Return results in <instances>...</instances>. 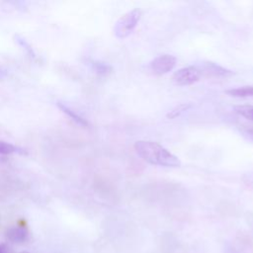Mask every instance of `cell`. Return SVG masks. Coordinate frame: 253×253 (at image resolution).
<instances>
[{
    "label": "cell",
    "mask_w": 253,
    "mask_h": 253,
    "mask_svg": "<svg viewBox=\"0 0 253 253\" xmlns=\"http://www.w3.org/2000/svg\"><path fill=\"white\" fill-rule=\"evenodd\" d=\"M6 160V158H4V157H0V162H4Z\"/></svg>",
    "instance_id": "cell-17"
},
{
    "label": "cell",
    "mask_w": 253,
    "mask_h": 253,
    "mask_svg": "<svg viewBox=\"0 0 253 253\" xmlns=\"http://www.w3.org/2000/svg\"><path fill=\"white\" fill-rule=\"evenodd\" d=\"M8 75H9L8 69L0 64V81L5 80L8 77Z\"/></svg>",
    "instance_id": "cell-14"
},
{
    "label": "cell",
    "mask_w": 253,
    "mask_h": 253,
    "mask_svg": "<svg viewBox=\"0 0 253 253\" xmlns=\"http://www.w3.org/2000/svg\"><path fill=\"white\" fill-rule=\"evenodd\" d=\"M14 41H15V42L26 52V54H27L30 58L36 59L37 54H36L35 49L33 48V46L31 45V43H30L24 37H22V36L19 35V34H16V35H14Z\"/></svg>",
    "instance_id": "cell-9"
},
{
    "label": "cell",
    "mask_w": 253,
    "mask_h": 253,
    "mask_svg": "<svg viewBox=\"0 0 253 253\" xmlns=\"http://www.w3.org/2000/svg\"><path fill=\"white\" fill-rule=\"evenodd\" d=\"M20 253H29V252H27V251H22V252H20Z\"/></svg>",
    "instance_id": "cell-18"
},
{
    "label": "cell",
    "mask_w": 253,
    "mask_h": 253,
    "mask_svg": "<svg viewBox=\"0 0 253 253\" xmlns=\"http://www.w3.org/2000/svg\"><path fill=\"white\" fill-rule=\"evenodd\" d=\"M135 152L149 164L176 168L181 166L180 159L158 142L152 140H137L133 144Z\"/></svg>",
    "instance_id": "cell-1"
},
{
    "label": "cell",
    "mask_w": 253,
    "mask_h": 253,
    "mask_svg": "<svg viewBox=\"0 0 253 253\" xmlns=\"http://www.w3.org/2000/svg\"><path fill=\"white\" fill-rule=\"evenodd\" d=\"M228 96L235 98H249L253 97V85L241 86L237 88H231L225 91Z\"/></svg>",
    "instance_id": "cell-8"
},
{
    "label": "cell",
    "mask_w": 253,
    "mask_h": 253,
    "mask_svg": "<svg viewBox=\"0 0 253 253\" xmlns=\"http://www.w3.org/2000/svg\"><path fill=\"white\" fill-rule=\"evenodd\" d=\"M191 108H192V104H190V103L179 104L178 106L173 108L171 111H169V113L167 114V118L168 119H175V118L181 116L183 113H185L186 111H188Z\"/></svg>",
    "instance_id": "cell-13"
},
{
    "label": "cell",
    "mask_w": 253,
    "mask_h": 253,
    "mask_svg": "<svg viewBox=\"0 0 253 253\" xmlns=\"http://www.w3.org/2000/svg\"><path fill=\"white\" fill-rule=\"evenodd\" d=\"M91 67L93 69V71L101 76H105L108 75L109 73H111L112 71V66L109 65L106 62L103 61H98V60H93L91 61Z\"/></svg>",
    "instance_id": "cell-10"
},
{
    "label": "cell",
    "mask_w": 253,
    "mask_h": 253,
    "mask_svg": "<svg viewBox=\"0 0 253 253\" xmlns=\"http://www.w3.org/2000/svg\"><path fill=\"white\" fill-rule=\"evenodd\" d=\"M5 236L10 242L21 244L28 240L29 231L25 226H11L6 230Z\"/></svg>",
    "instance_id": "cell-6"
},
{
    "label": "cell",
    "mask_w": 253,
    "mask_h": 253,
    "mask_svg": "<svg viewBox=\"0 0 253 253\" xmlns=\"http://www.w3.org/2000/svg\"><path fill=\"white\" fill-rule=\"evenodd\" d=\"M56 105L62 113H64L70 120H72L78 126H88V122L82 116H80L78 113H76L73 109H71L69 106H67L65 103L57 102Z\"/></svg>",
    "instance_id": "cell-7"
},
{
    "label": "cell",
    "mask_w": 253,
    "mask_h": 253,
    "mask_svg": "<svg viewBox=\"0 0 253 253\" xmlns=\"http://www.w3.org/2000/svg\"><path fill=\"white\" fill-rule=\"evenodd\" d=\"M201 72V75H205L207 77H228L233 74V72L229 69H226L214 62L207 61L203 62L201 66H197Z\"/></svg>",
    "instance_id": "cell-5"
},
{
    "label": "cell",
    "mask_w": 253,
    "mask_h": 253,
    "mask_svg": "<svg viewBox=\"0 0 253 253\" xmlns=\"http://www.w3.org/2000/svg\"><path fill=\"white\" fill-rule=\"evenodd\" d=\"M141 12L138 9H133L123 15L115 24L114 33L119 39H125L129 36L140 20Z\"/></svg>",
    "instance_id": "cell-2"
},
{
    "label": "cell",
    "mask_w": 253,
    "mask_h": 253,
    "mask_svg": "<svg viewBox=\"0 0 253 253\" xmlns=\"http://www.w3.org/2000/svg\"><path fill=\"white\" fill-rule=\"evenodd\" d=\"M0 253H14V252L8 244L0 243Z\"/></svg>",
    "instance_id": "cell-15"
},
{
    "label": "cell",
    "mask_w": 253,
    "mask_h": 253,
    "mask_svg": "<svg viewBox=\"0 0 253 253\" xmlns=\"http://www.w3.org/2000/svg\"><path fill=\"white\" fill-rule=\"evenodd\" d=\"M244 134H245L250 140L253 141V128H247V129H245Z\"/></svg>",
    "instance_id": "cell-16"
},
{
    "label": "cell",
    "mask_w": 253,
    "mask_h": 253,
    "mask_svg": "<svg viewBox=\"0 0 253 253\" xmlns=\"http://www.w3.org/2000/svg\"><path fill=\"white\" fill-rule=\"evenodd\" d=\"M22 149H20L19 147L15 146L14 144L12 143H9L7 141H4V140H0V157H4L6 155H9V154H12V153H15V152H22L21 151Z\"/></svg>",
    "instance_id": "cell-11"
},
{
    "label": "cell",
    "mask_w": 253,
    "mask_h": 253,
    "mask_svg": "<svg viewBox=\"0 0 253 253\" xmlns=\"http://www.w3.org/2000/svg\"><path fill=\"white\" fill-rule=\"evenodd\" d=\"M176 57L172 54L164 53L156 56L149 62V69L155 75L166 74L176 65Z\"/></svg>",
    "instance_id": "cell-4"
},
{
    "label": "cell",
    "mask_w": 253,
    "mask_h": 253,
    "mask_svg": "<svg viewBox=\"0 0 253 253\" xmlns=\"http://www.w3.org/2000/svg\"><path fill=\"white\" fill-rule=\"evenodd\" d=\"M234 111L238 115L253 122V105H238L234 107Z\"/></svg>",
    "instance_id": "cell-12"
},
{
    "label": "cell",
    "mask_w": 253,
    "mask_h": 253,
    "mask_svg": "<svg viewBox=\"0 0 253 253\" xmlns=\"http://www.w3.org/2000/svg\"><path fill=\"white\" fill-rule=\"evenodd\" d=\"M201 72L197 66L191 65L175 71L172 76L173 82L178 86H188L196 83L201 78Z\"/></svg>",
    "instance_id": "cell-3"
}]
</instances>
